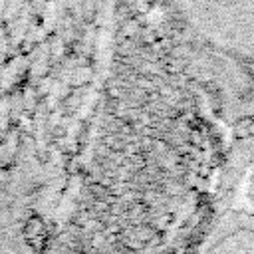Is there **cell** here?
<instances>
[{
  "label": "cell",
  "mask_w": 254,
  "mask_h": 254,
  "mask_svg": "<svg viewBox=\"0 0 254 254\" xmlns=\"http://www.w3.org/2000/svg\"><path fill=\"white\" fill-rule=\"evenodd\" d=\"M185 24L210 48L254 62V0H171Z\"/></svg>",
  "instance_id": "1"
},
{
  "label": "cell",
  "mask_w": 254,
  "mask_h": 254,
  "mask_svg": "<svg viewBox=\"0 0 254 254\" xmlns=\"http://www.w3.org/2000/svg\"><path fill=\"white\" fill-rule=\"evenodd\" d=\"M198 254H254V212H228L218 218Z\"/></svg>",
  "instance_id": "2"
},
{
  "label": "cell",
  "mask_w": 254,
  "mask_h": 254,
  "mask_svg": "<svg viewBox=\"0 0 254 254\" xmlns=\"http://www.w3.org/2000/svg\"><path fill=\"white\" fill-rule=\"evenodd\" d=\"M250 196H252V212H254V175H252V190H250Z\"/></svg>",
  "instance_id": "3"
}]
</instances>
